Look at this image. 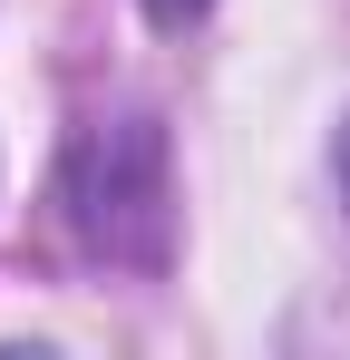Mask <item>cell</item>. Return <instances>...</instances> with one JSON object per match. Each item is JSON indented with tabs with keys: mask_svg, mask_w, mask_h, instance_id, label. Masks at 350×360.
Segmentation results:
<instances>
[{
	"mask_svg": "<svg viewBox=\"0 0 350 360\" xmlns=\"http://www.w3.org/2000/svg\"><path fill=\"white\" fill-rule=\"evenodd\" d=\"M58 205L88 253L108 263H166L175 243V185H166V136L156 117H88L68 136Z\"/></svg>",
	"mask_w": 350,
	"mask_h": 360,
	"instance_id": "6da1fadb",
	"label": "cell"
},
{
	"mask_svg": "<svg viewBox=\"0 0 350 360\" xmlns=\"http://www.w3.org/2000/svg\"><path fill=\"white\" fill-rule=\"evenodd\" d=\"M205 10H214V0H146V20H156V30H195Z\"/></svg>",
	"mask_w": 350,
	"mask_h": 360,
	"instance_id": "7a4b0ae2",
	"label": "cell"
},
{
	"mask_svg": "<svg viewBox=\"0 0 350 360\" xmlns=\"http://www.w3.org/2000/svg\"><path fill=\"white\" fill-rule=\"evenodd\" d=\"M341 185H350V136H341Z\"/></svg>",
	"mask_w": 350,
	"mask_h": 360,
	"instance_id": "3957f363",
	"label": "cell"
}]
</instances>
